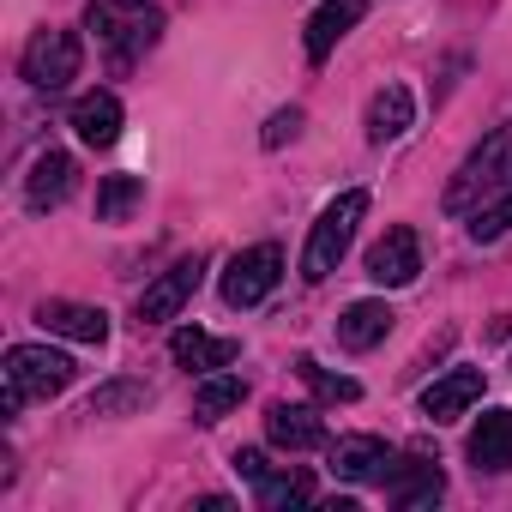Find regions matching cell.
I'll return each instance as SVG.
<instances>
[{"mask_svg": "<svg viewBox=\"0 0 512 512\" xmlns=\"http://www.w3.org/2000/svg\"><path fill=\"white\" fill-rule=\"evenodd\" d=\"M169 356L187 368V374H217V368H229L235 356H241V344L235 338H211V332H199V326H181L175 338H169Z\"/></svg>", "mask_w": 512, "mask_h": 512, "instance_id": "2e32d148", "label": "cell"}, {"mask_svg": "<svg viewBox=\"0 0 512 512\" xmlns=\"http://www.w3.org/2000/svg\"><path fill=\"white\" fill-rule=\"evenodd\" d=\"M241 398H247V380L241 374H205L193 386V416L199 422H223L229 410H241Z\"/></svg>", "mask_w": 512, "mask_h": 512, "instance_id": "44dd1931", "label": "cell"}, {"mask_svg": "<svg viewBox=\"0 0 512 512\" xmlns=\"http://www.w3.org/2000/svg\"><path fill=\"white\" fill-rule=\"evenodd\" d=\"M145 404H151V392L139 380H109L85 398V416H127V410H145Z\"/></svg>", "mask_w": 512, "mask_h": 512, "instance_id": "cb8c5ba5", "label": "cell"}, {"mask_svg": "<svg viewBox=\"0 0 512 512\" xmlns=\"http://www.w3.org/2000/svg\"><path fill=\"white\" fill-rule=\"evenodd\" d=\"M73 187H79V163L67 151H43L31 163V175H25V205L31 211H55V205L73 199Z\"/></svg>", "mask_w": 512, "mask_h": 512, "instance_id": "30bf717a", "label": "cell"}, {"mask_svg": "<svg viewBox=\"0 0 512 512\" xmlns=\"http://www.w3.org/2000/svg\"><path fill=\"white\" fill-rule=\"evenodd\" d=\"M362 217H368V193H362V187L338 193V199L320 211V223L308 229V253H302V278H308V284H326V278L338 272V260L350 253Z\"/></svg>", "mask_w": 512, "mask_h": 512, "instance_id": "3957f363", "label": "cell"}, {"mask_svg": "<svg viewBox=\"0 0 512 512\" xmlns=\"http://www.w3.org/2000/svg\"><path fill=\"white\" fill-rule=\"evenodd\" d=\"M482 398V368H446L434 386H422V416L428 422H458Z\"/></svg>", "mask_w": 512, "mask_h": 512, "instance_id": "7c38bea8", "label": "cell"}, {"mask_svg": "<svg viewBox=\"0 0 512 512\" xmlns=\"http://www.w3.org/2000/svg\"><path fill=\"white\" fill-rule=\"evenodd\" d=\"M85 31L115 55V67H127L133 55H145L163 37V13L151 0H91L85 7Z\"/></svg>", "mask_w": 512, "mask_h": 512, "instance_id": "7a4b0ae2", "label": "cell"}, {"mask_svg": "<svg viewBox=\"0 0 512 512\" xmlns=\"http://www.w3.org/2000/svg\"><path fill=\"white\" fill-rule=\"evenodd\" d=\"M464 458L476 464V476H500V470H512V410H488V416L470 428Z\"/></svg>", "mask_w": 512, "mask_h": 512, "instance_id": "4fadbf2b", "label": "cell"}, {"mask_svg": "<svg viewBox=\"0 0 512 512\" xmlns=\"http://www.w3.org/2000/svg\"><path fill=\"white\" fill-rule=\"evenodd\" d=\"M416 272H422V247H416V229H386L374 247H368V278L380 284V290H404V284H416Z\"/></svg>", "mask_w": 512, "mask_h": 512, "instance_id": "ba28073f", "label": "cell"}, {"mask_svg": "<svg viewBox=\"0 0 512 512\" xmlns=\"http://www.w3.org/2000/svg\"><path fill=\"white\" fill-rule=\"evenodd\" d=\"M235 476H241V482H253V488H260V482L272 476V464H266V452H253V446H247V452H235Z\"/></svg>", "mask_w": 512, "mask_h": 512, "instance_id": "83f0119b", "label": "cell"}, {"mask_svg": "<svg viewBox=\"0 0 512 512\" xmlns=\"http://www.w3.org/2000/svg\"><path fill=\"white\" fill-rule=\"evenodd\" d=\"M266 434H272V446H284V452H314V446H326V422H320V410H308V404H272V410H266Z\"/></svg>", "mask_w": 512, "mask_h": 512, "instance_id": "e0dca14e", "label": "cell"}, {"mask_svg": "<svg viewBox=\"0 0 512 512\" xmlns=\"http://www.w3.org/2000/svg\"><path fill=\"white\" fill-rule=\"evenodd\" d=\"M386 494H392V506L416 512V506H434V500L446 494V476H440V464H428V458H404V464L386 476Z\"/></svg>", "mask_w": 512, "mask_h": 512, "instance_id": "ac0fdd59", "label": "cell"}, {"mask_svg": "<svg viewBox=\"0 0 512 512\" xmlns=\"http://www.w3.org/2000/svg\"><path fill=\"white\" fill-rule=\"evenodd\" d=\"M302 500H314V476L308 470H284V476H266L260 482V506H302Z\"/></svg>", "mask_w": 512, "mask_h": 512, "instance_id": "484cf974", "label": "cell"}, {"mask_svg": "<svg viewBox=\"0 0 512 512\" xmlns=\"http://www.w3.org/2000/svg\"><path fill=\"white\" fill-rule=\"evenodd\" d=\"M362 13H368V0H320V13L308 19V37H302V43H308V61L320 67V61L362 25Z\"/></svg>", "mask_w": 512, "mask_h": 512, "instance_id": "5bb4252c", "label": "cell"}, {"mask_svg": "<svg viewBox=\"0 0 512 512\" xmlns=\"http://www.w3.org/2000/svg\"><path fill=\"white\" fill-rule=\"evenodd\" d=\"M512 229V181L488 187L476 205H470V241H500Z\"/></svg>", "mask_w": 512, "mask_h": 512, "instance_id": "7402d4cb", "label": "cell"}, {"mask_svg": "<svg viewBox=\"0 0 512 512\" xmlns=\"http://www.w3.org/2000/svg\"><path fill=\"white\" fill-rule=\"evenodd\" d=\"M199 278H205V260L199 253H187V260H175L145 296H139V326H163V320H175L187 302H193V290H199Z\"/></svg>", "mask_w": 512, "mask_h": 512, "instance_id": "52a82bcc", "label": "cell"}, {"mask_svg": "<svg viewBox=\"0 0 512 512\" xmlns=\"http://www.w3.org/2000/svg\"><path fill=\"white\" fill-rule=\"evenodd\" d=\"M25 79L37 85V91H67L73 79H79V67H85V49H79V37L73 31H61V25H49V31H37L31 43H25Z\"/></svg>", "mask_w": 512, "mask_h": 512, "instance_id": "8992f818", "label": "cell"}, {"mask_svg": "<svg viewBox=\"0 0 512 512\" xmlns=\"http://www.w3.org/2000/svg\"><path fill=\"white\" fill-rule=\"evenodd\" d=\"M332 470H338L344 482H380V488H386V476L398 470V452H392L386 440H374V434H344V440L332 446Z\"/></svg>", "mask_w": 512, "mask_h": 512, "instance_id": "9c48e42d", "label": "cell"}, {"mask_svg": "<svg viewBox=\"0 0 512 512\" xmlns=\"http://www.w3.org/2000/svg\"><path fill=\"white\" fill-rule=\"evenodd\" d=\"M73 133L85 139V145H115L121 139V97L115 91H85L79 103H73Z\"/></svg>", "mask_w": 512, "mask_h": 512, "instance_id": "d6986e66", "label": "cell"}, {"mask_svg": "<svg viewBox=\"0 0 512 512\" xmlns=\"http://www.w3.org/2000/svg\"><path fill=\"white\" fill-rule=\"evenodd\" d=\"M37 326L55 332V338H73V344H109V314L103 308H85V302H37Z\"/></svg>", "mask_w": 512, "mask_h": 512, "instance_id": "8fae6325", "label": "cell"}, {"mask_svg": "<svg viewBox=\"0 0 512 512\" xmlns=\"http://www.w3.org/2000/svg\"><path fill=\"white\" fill-rule=\"evenodd\" d=\"M410 121H416V97H410V85H380L374 97H368V115H362V127H368V139L374 145H392V139H404L410 133Z\"/></svg>", "mask_w": 512, "mask_h": 512, "instance_id": "9a60e30c", "label": "cell"}, {"mask_svg": "<svg viewBox=\"0 0 512 512\" xmlns=\"http://www.w3.org/2000/svg\"><path fill=\"white\" fill-rule=\"evenodd\" d=\"M139 205H145V181L139 175H103V187H97V217L103 223H127Z\"/></svg>", "mask_w": 512, "mask_h": 512, "instance_id": "603a6c76", "label": "cell"}, {"mask_svg": "<svg viewBox=\"0 0 512 512\" xmlns=\"http://www.w3.org/2000/svg\"><path fill=\"white\" fill-rule=\"evenodd\" d=\"M7 398H0V416H19L31 398H61L73 386V356L67 350H49V344H13L7 350Z\"/></svg>", "mask_w": 512, "mask_h": 512, "instance_id": "6da1fadb", "label": "cell"}, {"mask_svg": "<svg viewBox=\"0 0 512 512\" xmlns=\"http://www.w3.org/2000/svg\"><path fill=\"white\" fill-rule=\"evenodd\" d=\"M284 278V247L278 241H260V247H241L235 260L223 266V302L229 308H260Z\"/></svg>", "mask_w": 512, "mask_h": 512, "instance_id": "5b68a950", "label": "cell"}, {"mask_svg": "<svg viewBox=\"0 0 512 512\" xmlns=\"http://www.w3.org/2000/svg\"><path fill=\"white\" fill-rule=\"evenodd\" d=\"M296 374H302V380H308V386H314L326 404H356V398H362V386H356L350 374H326L314 356H302V362H296Z\"/></svg>", "mask_w": 512, "mask_h": 512, "instance_id": "d4e9b609", "label": "cell"}, {"mask_svg": "<svg viewBox=\"0 0 512 512\" xmlns=\"http://www.w3.org/2000/svg\"><path fill=\"white\" fill-rule=\"evenodd\" d=\"M392 320H398V314H392L386 302H350L344 320H338V344H344V350H374V344L392 332Z\"/></svg>", "mask_w": 512, "mask_h": 512, "instance_id": "ffe728a7", "label": "cell"}, {"mask_svg": "<svg viewBox=\"0 0 512 512\" xmlns=\"http://www.w3.org/2000/svg\"><path fill=\"white\" fill-rule=\"evenodd\" d=\"M500 181H512V121L506 127H494L464 163H458V175H452V187H446V211H470L488 187H500Z\"/></svg>", "mask_w": 512, "mask_h": 512, "instance_id": "277c9868", "label": "cell"}, {"mask_svg": "<svg viewBox=\"0 0 512 512\" xmlns=\"http://www.w3.org/2000/svg\"><path fill=\"white\" fill-rule=\"evenodd\" d=\"M296 133H302V109L290 103V109H278V115L266 121V133H260V145H266V151H278V145H290Z\"/></svg>", "mask_w": 512, "mask_h": 512, "instance_id": "4316f807", "label": "cell"}]
</instances>
